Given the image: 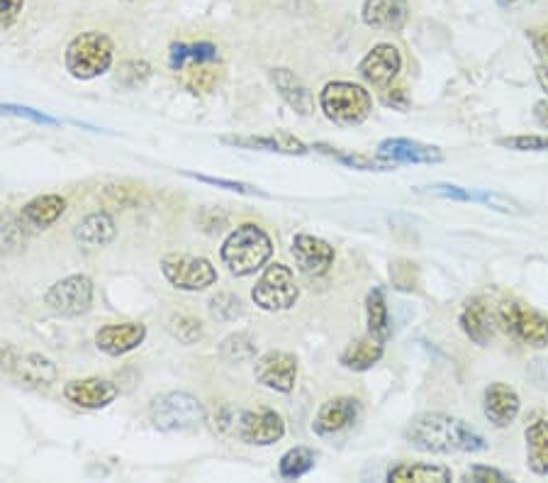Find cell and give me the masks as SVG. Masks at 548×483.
Masks as SVG:
<instances>
[{
    "label": "cell",
    "instance_id": "obj_38",
    "mask_svg": "<svg viewBox=\"0 0 548 483\" xmlns=\"http://www.w3.org/2000/svg\"><path fill=\"white\" fill-rule=\"evenodd\" d=\"M171 332L183 344H193L203 337V325L200 320L190 318V315H173L171 318Z\"/></svg>",
    "mask_w": 548,
    "mask_h": 483
},
{
    "label": "cell",
    "instance_id": "obj_48",
    "mask_svg": "<svg viewBox=\"0 0 548 483\" xmlns=\"http://www.w3.org/2000/svg\"><path fill=\"white\" fill-rule=\"evenodd\" d=\"M497 5H500L502 10H519V8H527V5L534 3V0H495Z\"/></svg>",
    "mask_w": 548,
    "mask_h": 483
},
{
    "label": "cell",
    "instance_id": "obj_33",
    "mask_svg": "<svg viewBox=\"0 0 548 483\" xmlns=\"http://www.w3.org/2000/svg\"><path fill=\"white\" fill-rule=\"evenodd\" d=\"M183 71H186V76H183V86H186L190 93H210L222 79V71L215 69L212 64H195Z\"/></svg>",
    "mask_w": 548,
    "mask_h": 483
},
{
    "label": "cell",
    "instance_id": "obj_17",
    "mask_svg": "<svg viewBox=\"0 0 548 483\" xmlns=\"http://www.w3.org/2000/svg\"><path fill=\"white\" fill-rule=\"evenodd\" d=\"M147 337V327L142 322H122V325H105L95 335V347L110 357H122L132 352Z\"/></svg>",
    "mask_w": 548,
    "mask_h": 483
},
{
    "label": "cell",
    "instance_id": "obj_20",
    "mask_svg": "<svg viewBox=\"0 0 548 483\" xmlns=\"http://www.w3.org/2000/svg\"><path fill=\"white\" fill-rule=\"evenodd\" d=\"M361 18L371 30H402L410 20L407 0H366L361 8Z\"/></svg>",
    "mask_w": 548,
    "mask_h": 483
},
{
    "label": "cell",
    "instance_id": "obj_5",
    "mask_svg": "<svg viewBox=\"0 0 548 483\" xmlns=\"http://www.w3.org/2000/svg\"><path fill=\"white\" fill-rule=\"evenodd\" d=\"M495 322L512 337L527 347H548V318L539 310L519 301H502L495 308Z\"/></svg>",
    "mask_w": 548,
    "mask_h": 483
},
{
    "label": "cell",
    "instance_id": "obj_13",
    "mask_svg": "<svg viewBox=\"0 0 548 483\" xmlns=\"http://www.w3.org/2000/svg\"><path fill=\"white\" fill-rule=\"evenodd\" d=\"M402 69V57L400 49L393 47V44H376L366 57L361 59L359 74L363 81H368L371 86L385 88L395 81V76L400 74Z\"/></svg>",
    "mask_w": 548,
    "mask_h": 483
},
{
    "label": "cell",
    "instance_id": "obj_45",
    "mask_svg": "<svg viewBox=\"0 0 548 483\" xmlns=\"http://www.w3.org/2000/svg\"><path fill=\"white\" fill-rule=\"evenodd\" d=\"M22 8H25V0H0V30L15 25Z\"/></svg>",
    "mask_w": 548,
    "mask_h": 483
},
{
    "label": "cell",
    "instance_id": "obj_25",
    "mask_svg": "<svg viewBox=\"0 0 548 483\" xmlns=\"http://www.w3.org/2000/svg\"><path fill=\"white\" fill-rule=\"evenodd\" d=\"M74 237L83 249H88V252H95V249H103L105 244L113 242L115 222L108 213H93V215H88V218H83L81 222H78Z\"/></svg>",
    "mask_w": 548,
    "mask_h": 483
},
{
    "label": "cell",
    "instance_id": "obj_19",
    "mask_svg": "<svg viewBox=\"0 0 548 483\" xmlns=\"http://www.w3.org/2000/svg\"><path fill=\"white\" fill-rule=\"evenodd\" d=\"M519 408H522V401H519L517 391L512 386H507V383L497 381L485 388L483 413L495 427L512 425L514 418L519 415Z\"/></svg>",
    "mask_w": 548,
    "mask_h": 483
},
{
    "label": "cell",
    "instance_id": "obj_35",
    "mask_svg": "<svg viewBox=\"0 0 548 483\" xmlns=\"http://www.w3.org/2000/svg\"><path fill=\"white\" fill-rule=\"evenodd\" d=\"M390 281L402 293H412L419 286V266L410 259H397L390 264Z\"/></svg>",
    "mask_w": 548,
    "mask_h": 483
},
{
    "label": "cell",
    "instance_id": "obj_10",
    "mask_svg": "<svg viewBox=\"0 0 548 483\" xmlns=\"http://www.w3.org/2000/svg\"><path fill=\"white\" fill-rule=\"evenodd\" d=\"M44 303L57 315H69V318L88 313L93 303V281L81 274L66 276L49 288Z\"/></svg>",
    "mask_w": 548,
    "mask_h": 483
},
{
    "label": "cell",
    "instance_id": "obj_1",
    "mask_svg": "<svg viewBox=\"0 0 548 483\" xmlns=\"http://www.w3.org/2000/svg\"><path fill=\"white\" fill-rule=\"evenodd\" d=\"M405 442L427 454H475L488 447L483 435L446 413L417 415L407 425Z\"/></svg>",
    "mask_w": 548,
    "mask_h": 483
},
{
    "label": "cell",
    "instance_id": "obj_42",
    "mask_svg": "<svg viewBox=\"0 0 548 483\" xmlns=\"http://www.w3.org/2000/svg\"><path fill=\"white\" fill-rule=\"evenodd\" d=\"M149 74H152V66L147 61H127L120 71V83L127 88H137L149 79Z\"/></svg>",
    "mask_w": 548,
    "mask_h": 483
},
{
    "label": "cell",
    "instance_id": "obj_44",
    "mask_svg": "<svg viewBox=\"0 0 548 483\" xmlns=\"http://www.w3.org/2000/svg\"><path fill=\"white\" fill-rule=\"evenodd\" d=\"M463 481H475V483H505L512 481L510 476L502 474L500 469H492V466H473L471 471H466Z\"/></svg>",
    "mask_w": 548,
    "mask_h": 483
},
{
    "label": "cell",
    "instance_id": "obj_22",
    "mask_svg": "<svg viewBox=\"0 0 548 483\" xmlns=\"http://www.w3.org/2000/svg\"><path fill=\"white\" fill-rule=\"evenodd\" d=\"M461 330L466 332V337L480 347L490 342L492 332H495V315L490 313V308L480 298H471L461 310Z\"/></svg>",
    "mask_w": 548,
    "mask_h": 483
},
{
    "label": "cell",
    "instance_id": "obj_31",
    "mask_svg": "<svg viewBox=\"0 0 548 483\" xmlns=\"http://www.w3.org/2000/svg\"><path fill=\"white\" fill-rule=\"evenodd\" d=\"M315 452L307 447H295L290 452H285L281 457V464H278V474L283 479H300L307 471L315 469Z\"/></svg>",
    "mask_w": 548,
    "mask_h": 483
},
{
    "label": "cell",
    "instance_id": "obj_14",
    "mask_svg": "<svg viewBox=\"0 0 548 483\" xmlns=\"http://www.w3.org/2000/svg\"><path fill=\"white\" fill-rule=\"evenodd\" d=\"M378 159L388 164H439L444 161V152L432 144H422L405 137H390L378 144Z\"/></svg>",
    "mask_w": 548,
    "mask_h": 483
},
{
    "label": "cell",
    "instance_id": "obj_40",
    "mask_svg": "<svg viewBox=\"0 0 548 483\" xmlns=\"http://www.w3.org/2000/svg\"><path fill=\"white\" fill-rule=\"evenodd\" d=\"M0 115H10V118H25V120L37 122V125H59L57 118H52V115H44L42 110L27 108V105L0 103Z\"/></svg>",
    "mask_w": 548,
    "mask_h": 483
},
{
    "label": "cell",
    "instance_id": "obj_12",
    "mask_svg": "<svg viewBox=\"0 0 548 483\" xmlns=\"http://www.w3.org/2000/svg\"><path fill=\"white\" fill-rule=\"evenodd\" d=\"M359 415H361V403L356 401V398L351 396L332 398V401L322 403V408L317 410L312 430H315L320 437L339 435V432L349 430V427L359 420Z\"/></svg>",
    "mask_w": 548,
    "mask_h": 483
},
{
    "label": "cell",
    "instance_id": "obj_49",
    "mask_svg": "<svg viewBox=\"0 0 548 483\" xmlns=\"http://www.w3.org/2000/svg\"><path fill=\"white\" fill-rule=\"evenodd\" d=\"M534 113H536V118H539L541 125H544L548 130V98L546 101H539L534 105Z\"/></svg>",
    "mask_w": 548,
    "mask_h": 483
},
{
    "label": "cell",
    "instance_id": "obj_26",
    "mask_svg": "<svg viewBox=\"0 0 548 483\" xmlns=\"http://www.w3.org/2000/svg\"><path fill=\"white\" fill-rule=\"evenodd\" d=\"M380 357H383V342L373 335H366L361 340L351 342L339 354V364L349 371H368L373 369V364L380 362Z\"/></svg>",
    "mask_w": 548,
    "mask_h": 483
},
{
    "label": "cell",
    "instance_id": "obj_36",
    "mask_svg": "<svg viewBox=\"0 0 548 483\" xmlns=\"http://www.w3.org/2000/svg\"><path fill=\"white\" fill-rule=\"evenodd\" d=\"M22 235H25V230H22L20 220H15L13 215H5V218H0V254L18 252Z\"/></svg>",
    "mask_w": 548,
    "mask_h": 483
},
{
    "label": "cell",
    "instance_id": "obj_23",
    "mask_svg": "<svg viewBox=\"0 0 548 483\" xmlns=\"http://www.w3.org/2000/svg\"><path fill=\"white\" fill-rule=\"evenodd\" d=\"M273 86L278 88L281 98L290 108L295 110L298 115H312L315 113V98H312L310 88L305 86L298 76L293 74L290 69H273L271 74Z\"/></svg>",
    "mask_w": 548,
    "mask_h": 483
},
{
    "label": "cell",
    "instance_id": "obj_24",
    "mask_svg": "<svg viewBox=\"0 0 548 483\" xmlns=\"http://www.w3.org/2000/svg\"><path fill=\"white\" fill-rule=\"evenodd\" d=\"M227 147H242V149H261V152H276V154H307V147L288 132H276L268 137H220Z\"/></svg>",
    "mask_w": 548,
    "mask_h": 483
},
{
    "label": "cell",
    "instance_id": "obj_43",
    "mask_svg": "<svg viewBox=\"0 0 548 483\" xmlns=\"http://www.w3.org/2000/svg\"><path fill=\"white\" fill-rule=\"evenodd\" d=\"M424 193H432V196H439V198H451V201H475V193L473 191H466V188L461 186H451V183H436V186H429V188H422Z\"/></svg>",
    "mask_w": 548,
    "mask_h": 483
},
{
    "label": "cell",
    "instance_id": "obj_47",
    "mask_svg": "<svg viewBox=\"0 0 548 483\" xmlns=\"http://www.w3.org/2000/svg\"><path fill=\"white\" fill-rule=\"evenodd\" d=\"M393 91V88H390ZM385 105H393V108H400V110H407V93L405 88H395L393 93H388V96L383 98Z\"/></svg>",
    "mask_w": 548,
    "mask_h": 483
},
{
    "label": "cell",
    "instance_id": "obj_39",
    "mask_svg": "<svg viewBox=\"0 0 548 483\" xmlns=\"http://www.w3.org/2000/svg\"><path fill=\"white\" fill-rule=\"evenodd\" d=\"M500 147L514 149V152H548V137L541 135H517V137H505V140H497Z\"/></svg>",
    "mask_w": 548,
    "mask_h": 483
},
{
    "label": "cell",
    "instance_id": "obj_29",
    "mask_svg": "<svg viewBox=\"0 0 548 483\" xmlns=\"http://www.w3.org/2000/svg\"><path fill=\"white\" fill-rule=\"evenodd\" d=\"M220 57V52H217L215 44L210 42H195V44H173L171 54H169V64L171 69L183 71L188 69V66L195 64H212V61H217Z\"/></svg>",
    "mask_w": 548,
    "mask_h": 483
},
{
    "label": "cell",
    "instance_id": "obj_4",
    "mask_svg": "<svg viewBox=\"0 0 548 483\" xmlns=\"http://www.w3.org/2000/svg\"><path fill=\"white\" fill-rule=\"evenodd\" d=\"M320 108L334 125L354 127L368 120L373 110L371 93L359 83L349 81H332L322 88Z\"/></svg>",
    "mask_w": 548,
    "mask_h": 483
},
{
    "label": "cell",
    "instance_id": "obj_34",
    "mask_svg": "<svg viewBox=\"0 0 548 483\" xmlns=\"http://www.w3.org/2000/svg\"><path fill=\"white\" fill-rule=\"evenodd\" d=\"M220 354L225 362L232 364L251 362L256 357V344L249 335H232L220 344Z\"/></svg>",
    "mask_w": 548,
    "mask_h": 483
},
{
    "label": "cell",
    "instance_id": "obj_32",
    "mask_svg": "<svg viewBox=\"0 0 548 483\" xmlns=\"http://www.w3.org/2000/svg\"><path fill=\"white\" fill-rule=\"evenodd\" d=\"M312 149H317L320 154H327V157L337 159V161H341V164L354 166V169H361V171H390V169H395V164H388V161H383V159H368V157H361V154L341 152V149L329 147V144H315Z\"/></svg>",
    "mask_w": 548,
    "mask_h": 483
},
{
    "label": "cell",
    "instance_id": "obj_6",
    "mask_svg": "<svg viewBox=\"0 0 548 483\" xmlns=\"http://www.w3.org/2000/svg\"><path fill=\"white\" fill-rule=\"evenodd\" d=\"M232 420H225L220 415V430L232 432L239 440L246 444H256V447H268V444H276L283 440L285 435V423L276 410H229Z\"/></svg>",
    "mask_w": 548,
    "mask_h": 483
},
{
    "label": "cell",
    "instance_id": "obj_37",
    "mask_svg": "<svg viewBox=\"0 0 548 483\" xmlns=\"http://www.w3.org/2000/svg\"><path fill=\"white\" fill-rule=\"evenodd\" d=\"M210 315L220 322L237 320L242 315V303L232 293H220V296H215L210 301Z\"/></svg>",
    "mask_w": 548,
    "mask_h": 483
},
{
    "label": "cell",
    "instance_id": "obj_18",
    "mask_svg": "<svg viewBox=\"0 0 548 483\" xmlns=\"http://www.w3.org/2000/svg\"><path fill=\"white\" fill-rule=\"evenodd\" d=\"M66 401L83 410H100L117 398V386L108 379H76L64 386Z\"/></svg>",
    "mask_w": 548,
    "mask_h": 483
},
{
    "label": "cell",
    "instance_id": "obj_27",
    "mask_svg": "<svg viewBox=\"0 0 548 483\" xmlns=\"http://www.w3.org/2000/svg\"><path fill=\"white\" fill-rule=\"evenodd\" d=\"M451 469L439 464H397L388 471V481L393 483H449Z\"/></svg>",
    "mask_w": 548,
    "mask_h": 483
},
{
    "label": "cell",
    "instance_id": "obj_28",
    "mask_svg": "<svg viewBox=\"0 0 548 483\" xmlns=\"http://www.w3.org/2000/svg\"><path fill=\"white\" fill-rule=\"evenodd\" d=\"M527 464L536 476H548V420L527 427Z\"/></svg>",
    "mask_w": 548,
    "mask_h": 483
},
{
    "label": "cell",
    "instance_id": "obj_9",
    "mask_svg": "<svg viewBox=\"0 0 548 483\" xmlns=\"http://www.w3.org/2000/svg\"><path fill=\"white\" fill-rule=\"evenodd\" d=\"M161 274L178 291H205L217 281V271L208 259L193 254H169L161 262Z\"/></svg>",
    "mask_w": 548,
    "mask_h": 483
},
{
    "label": "cell",
    "instance_id": "obj_3",
    "mask_svg": "<svg viewBox=\"0 0 548 483\" xmlns=\"http://www.w3.org/2000/svg\"><path fill=\"white\" fill-rule=\"evenodd\" d=\"M113 57H115V47L110 42V37L105 32L91 30V32H81V35L74 37L66 47L64 61H66V71H69L74 79L81 81H91L103 76L105 71H110L113 66Z\"/></svg>",
    "mask_w": 548,
    "mask_h": 483
},
{
    "label": "cell",
    "instance_id": "obj_7",
    "mask_svg": "<svg viewBox=\"0 0 548 483\" xmlns=\"http://www.w3.org/2000/svg\"><path fill=\"white\" fill-rule=\"evenodd\" d=\"M149 418L161 432H186L203 423L205 408L190 393H164V396L154 398Z\"/></svg>",
    "mask_w": 548,
    "mask_h": 483
},
{
    "label": "cell",
    "instance_id": "obj_21",
    "mask_svg": "<svg viewBox=\"0 0 548 483\" xmlns=\"http://www.w3.org/2000/svg\"><path fill=\"white\" fill-rule=\"evenodd\" d=\"M5 366L8 371H13L20 381L30 383V386H52L54 379H57V369L42 354H18L13 352V359H5Z\"/></svg>",
    "mask_w": 548,
    "mask_h": 483
},
{
    "label": "cell",
    "instance_id": "obj_41",
    "mask_svg": "<svg viewBox=\"0 0 548 483\" xmlns=\"http://www.w3.org/2000/svg\"><path fill=\"white\" fill-rule=\"evenodd\" d=\"M188 179H195L200 183H210V186H220V188H227V191H237V193H244V196H261V198H268L264 191H259V188L249 186V183H239V181H227V179H215V176H205V174H190V171H186Z\"/></svg>",
    "mask_w": 548,
    "mask_h": 483
},
{
    "label": "cell",
    "instance_id": "obj_16",
    "mask_svg": "<svg viewBox=\"0 0 548 483\" xmlns=\"http://www.w3.org/2000/svg\"><path fill=\"white\" fill-rule=\"evenodd\" d=\"M64 213H66L64 198L57 196V193H47V196L32 198V201L20 210L18 220L27 235H39V232L49 230V227H52Z\"/></svg>",
    "mask_w": 548,
    "mask_h": 483
},
{
    "label": "cell",
    "instance_id": "obj_8",
    "mask_svg": "<svg viewBox=\"0 0 548 483\" xmlns=\"http://www.w3.org/2000/svg\"><path fill=\"white\" fill-rule=\"evenodd\" d=\"M298 283H295L293 271L285 264H271L266 266V271L261 274V279L256 281L251 298L266 313H283L290 310L298 303Z\"/></svg>",
    "mask_w": 548,
    "mask_h": 483
},
{
    "label": "cell",
    "instance_id": "obj_50",
    "mask_svg": "<svg viewBox=\"0 0 548 483\" xmlns=\"http://www.w3.org/2000/svg\"><path fill=\"white\" fill-rule=\"evenodd\" d=\"M536 79H539L541 88L548 93V69L546 66H536Z\"/></svg>",
    "mask_w": 548,
    "mask_h": 483
},
{
    "label": "cell",
    "instance_id": "obj_11",
    "mask_svg": "<svg viewBox=\"0 0 548 483\" xmlns=\"http://www.w3.org/2000/svg\"><path fill=\"white\" fill-rule=\"evenodd\" d=\"M256 381L278 393H290L298 381V359L290 352H266L254 366Z\"/></svg>",
    "mask_w": 548,
    "mask_h": 483
},
{
    "label": "cell",
    "instance_id": "obj_46",
    "mask_svg": "<svg viewBox=\"0 0 548 483\" xmlns=\"http://www.w3.org/2000/svg\"><path fill=\"white\" fill-rule=\"evenodd\" d=\"M531 47L536 49L539 54H544L548 57V27H534V30L527 32Z\"/></svg>",
    "mask_w": 548,
    "mask_h": 483
},
{
    "label": "cell",
    "instance_id": "obj_2",
    "mask_svg": "<svg viewBox=\"0 0 548 483\" xmlns=\"http://www.w3.org/2000/svg\"><path fill=\"white\" fill-rule=\"evenodd\" d=\"M273 254L271 237L254 222H244L222 244V262L232 276H251L264 269Z\"/></svg>",
    "mask_w": 548,
    "mask_h": 483
},
{
    "label": "cell",
    "instance_id": "obj_30",
    "mask_svg": "<svg viewBox=\"0 0 548 483\" xmlns=\"http://www.w3.org/2000/svg\"><path fill=\"white\" fill-rule=\"evenodd\" d=\"M366 320H368V335H373L380 342L390 340L393 330H390V315H388V303H385L383 288H373V291H368Z\"/></svg>",
    "mask_w": 548,
    "mask_h": 483
},
{
    "label": "cell",
    "instance_id": "obj_15",
    "mask_svg": "<svg viewBox=\"0 0 548 483\" xmlns=\"http://www.w3.org/2000/svg\"><path fill=\"white\" fill-rule=\"evenodd\" d=\"M293 259L305 276H324L334 264V247L312 235H295Z\"/></svg>",
    "mask_w": 548,
    "mask_h": 483
}]
</instances>
